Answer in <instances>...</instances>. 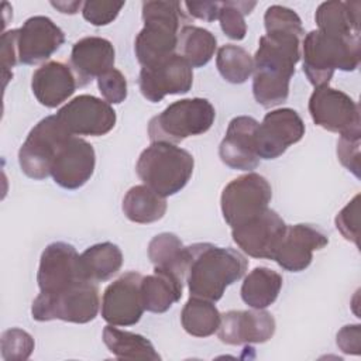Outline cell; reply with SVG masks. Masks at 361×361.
<instances>
[{"instance_id":"cell-11","label":"cell","mask_w":361,"mask_h":361,"mask_svg":"<svg viewBox=\"0 0 361 361\" xmlns=\"http://www.w3.org/2000/svg\"><path fill=\"white\" fill-rule=\"evenodd\" d=\"M82 281L90 279L86 276L82 258L73 245L55 241L45 247L37 274L39 292L55 293Z\"/></svg>"},{"instance_id":"cell-44","label":"cell","mask_w":361,"mask_h":361,"mask_svg":"<svg viewBox=\"0 0 361 361\" xmlns=\"http://www.w3.org/2000/svg\"><path fill=\"white\" fill-rule=\"evenodd\" d=\"M55 8H58L61 13H65V14H75L78 13V8H80L83 6L82 1H52L51 3Z\"/></svg>"},{"instance_id":"cell-9","label":"cell","mask_w":361,"mask_h":361,"mask_svg":"<svg viewBox=\"0 0 361 361\" xmlns=\"http://www.w3.org/2000/svg\"><path fill=\"white\" fill-rule=\"evenodd\" d=\"M272 189L268 180L248 172L233 179L221 193V213L228 226L237 227L268 209Z\"/></svg>"},{"instance_id":"cell-10","label":"cell","mask_w":361,"mask_h":361,"mask_svg":"<svg viewBox=\"0 0 361 361\" xmlns=\"http://www.w3.org/2000/svg\"><path fill=\"white\" fill-rule=\"evenodd\" d=\"M309 113L319 127L345 134H361L360 107L347 93L329 85L314 87L309 99Z\"/></svg>"},{"instance_id":"cell-37","label":"cell","mask_w":361,"mask_h":361,"mask_svg":"<svg viewBox=\"0 0 361 361\" xmlns=\"http://www.w3.org/2000/svg\"><path fill=\"white\" fill-rule=\"evenodd\" d=\"M124 7V1H106V0H89L82 6V14L86 21L93 25H107L118 16Z\"/></svg>"},{"instance_id":"cell-20","label":"cell","mask_w":361,"mask_h":361,"mask_svg":"<svg viewBox=\"0 0 361 361\" xmlns=\"http://www.w3.org/2000/svg\"><path fill=\"white\" fill-rule=\"evenodd\" d=\"M258 121L250 116L234 117L219 147V155L223 164L231 169L251 171L259 164L257 154V128Z\"/></svg>"},{"instance_id":"cell-19","label":"cell","mask_w":361,"mask_h":361,"mask_svg":"<svg viewBox=\"0 0 361 361\" xmlns=\"http://www.w3.org/2000/svg\"><path fill=\"white\" fill-rule=\"evenodd\" d=\"M96 165L94 149L90 142L72 135L58 151L51 175L63 189H79L93 175Z\"/></svg>"},{"instance_id":"cell-16","label":"cell","mask_w":361,"mask_h":361,"mask_svg":"<svg viewBox=\"0 0 361 361\" xmlns=\"http://www.w3.org/2000/svg\"><path fill=\"white\" fill-rule=\"evenodd\" d=\"M286 224L272 209H267L251 220L233 227L234 243L252 258L272 259L285 233Z\"/></svg>"},{"instance_id":"cell-33","label":"cell","mask_w":361,"mask_h":361,"mask_svg":"<svg viewBox=\"0 0 361 361\" xmlns=\"http://www.w3.org/2000/svg\"><path fill=\"white\" fill-rule=\"evenodd\" d=\"M216 65L220 75L230 83H244L254 72L252 56L241 47L226 44L217 51Z\"/></svg>"},{"instance_id":"cell-34","label":"cell","mask_w":361,"mask_h":361,"mask_svg":"<svg viewBox=\"0 0 361 361\" xmlns=\"http://www.w3.org/2000/svg\"><path fill=\"white\" fill-rule=\"evenodd\" d=\"M267 35L282 39H300L305 34L300 17L288 7L271 6L264 16Z\"/></svg>"},{"instance_id":"cell-28","label":"cell","mask_w":361,"mask_h":361,"mask_svg":"<svg viewBox=\"0 0 361 361\" xmlns=\"http://www.w3.org/2000/svg\"><path fill=\"white\" fill-rule=\"evenodd\" d=\"M121 207L128 220L140 224H149L164 217L166 212V200L147 185H137L126 193Z\"/></svg>"},{"instance_id":"cell-29","label":"cell","mask_w":361,"mask_h":361,"mask_svg":"<svg viewBox=\"0 0 361 361\" xmlns=\"http://www.w3.org/2000/svg\"><path fill=\"white\" fill-rule=\"evenodd\" d=\"M148 258L154 264V268L171 271L185 279L188 250L178 235L172 233L155 235L148 244Z\"/></svg>"},{"instance_id":"cell-7","label":"cell","mask_w":361,"mask_h":361,"mask_svg":"<svg viewBox=\"0 0 361 361\" xmlns=\"http://www.w3.org/2000/svg\"><path fill=\"white\" fill-rule=\"evenodd\" d=\"M99 289L92 281L78 282L55 293H42L31 306L32 319L37 322L63 320L71 323H89L99 312Z\"/></svg>"},{"instance_id":"cell-27","label":"cell","mask_w":361,"mask_h":361,"mask_svg":"<svg viewBox=\"0 0 361 361\" xmlns=\"http://www.w3.org/2000/svg\"><path fill=\"white\" fill-rule=\"evenodd\" d=\"M103 341L117 360H161L152 343L141 334L120 330L109 324L103 330Z\"/></svg>"},{"instance_id":"cell-1","label":"cell","mask_w":361,"mask_h":361,"mask_svg":"<svg viewBox=\"0 0 361 361\" xmlns=\"http://www.w3.org/2000/svg\"><path fill=\"white\" fill-rule=\"evenodd\" d=\"M188 250L186 276L190 296L217 302L231 283L241 279L247 271L245 257L233 250L210 243H196Z\"/></svg>"},{"instance_id":"cell-39","label":"cell","mask_w":361,"mask_h":361,"mask_svg":"<svg viewBox=\"0 0 361 361\" xmlns=\"http://www.w3.org/2000/svg\"><path fill=\"white\" fill-rule=\"evenodd\" d=\"M360 195H355L351 202L347 203L345 207L341 209V212L336 217V227L341 233V235L353 241L355 245H358L360 238Z\"/></svg>"},{"instance_id":"cell-2","label":"cell","mask_w":361,"mask_h":361,"mask_svg":"<svg viewBox=\"0 0 361 361\" xmlns=\"http://www.w3.org/2000/svg\"><path fill=\"white\" fill-rule=\"evenodd\" d=\"M300 41L279 39L262 35L254 55L252 93L262 107H274L286 102L289 82L295 65L300 59Z\"/></svg>"},{"instance_id":"cell-32","label":"cell","mask_w":361,"mask_h":361,"mask_svg":"<svg viewBox=\"0 0 361 361\" xmlns=\"http://www.w3.org/2000/svg\"><path fill=\"white\" fill-rule=\"evenodd\" d=\"M221 322V314L214 302L190 296L180 313V323L185 331L195 337H209L214 334Z\"/></svg>"},{"instance_id":"cell-8","label":"cell","mask_w":361,"mask_h":361,"mask_svg":"<svg viewBox=\"0 0 361 361\" xmlns=\"http://www.w3.org/2000/svg\"><path fill=\"white\" fill-rule=\"evenodd\" d=\"M71 137L72 134L56 114L42 118L20 147L18 164L21 171L32 179L49 176L58 151Z\"/></svg>"},{"instance_id":"cell-36","label":"cell","mask_w":361,"mask_h":361,"mask_svg":"<svg viewBox=\"0 0 361 361\" xmlns=\"http://www.w3.org/2000/svg\"><path fill=\"white\" fill-rule=\"evenodd\" d=\"M0 350L6 361H24L34 350V338L21 329H8L1 334Z\"/></svg>"},{"instance_id":"cell-43","label":"cell","mask_w":361,"mask_h":361,"mask_svg":"<svg viewBox=\"0 0 361 361\" xmlns=\"http://www.w3.org/2000/svg\"><path fill=\"white\" fill-rule=\"evenodd\" d=\"M185 7L188 8L189 14L204 20V21H214L219 18L220 3L217 1H186Z\"/></svg>"},{"instance_id":"cell-5","label":"cell","mask_w":361,"mask_h":361,"mask_svg":"<svg viewBox=\"0 0 361 361\" xmlns=\"http://www.w3.org/2000/svg\"><path fill=\"white\" fill-rule=\"evenodd\" d=\"M192 154L171 142H151L138 157L140 179L162 197L180 192L193 173Z\"/></svg>"},{"instance_id":"cell-41","label":"cell","mask_w":361,"mask_h":361,"mask_svg":"<svg viewBox=\"0 0 361 361\" xmlns=\"http://www.w3.org/2000/svg\"><path fill=\"white\" fill-rule=\"evenodd\" d=\"M17 62H18L17 30H10L3 32L1 35V66H3L4 85L13 76L11 68H14Z\"/></svg>"},{"instance_id":"cell-21","label":"cell","mask_w":361,"mask_h":361,"mask_svg":"<svg viewBox=\"0 0 361 361\" xmlns=\"http://www.w3.org/2000/svg\"><path fill=\"white\" fill-rule=\"evenodd\" d=\"M275 319L262 309L230 310L221 314L219 338L230 345L265 343L275 333Z\"/></svg>"},{"instance_id":"cell-35","label":"cell","mask_w":361,"mask_h":361,"mask_svg":"<svg viewBox=\"0 0 361 361\" xmlns=\"http://www.w3.org/2000/svg\"><path fill=\"white\" fill-rule=\"evenodd\" d=\"M255 7V1H223L220 3L219 21L223 32L235 41H240L247 34L244 16L250 14Z\"/></svg>"},{"instance_id":"cell-22","label":"cell","mask_w":361,"mask_h":361,"mask_svg":"<svg viewBox=\"0 0 361 361\" xmlns=\"http://www.w3.org/2000/svg\"><path fill=\"white\" fill-rule=\"evenodd\" d=\"M114 47L106 38L85 37L75 42L71 52V68L78 85H87L94 78L110 71L114 65Z\"/></svg>"},{"instance_id":"cell-25","label":"cell","mask_w":361,"mask_h":361,"mask_svg":"<svg viewBox=\"0 0 361 361\" xmlns=\"http://www.w3.org/2000/svg\"><path fill=\"white\" fill-rule=\"evenodd\" d=\"M360 1H324L314 14L320 31L343 38H360Z\"/></svg>"},{"instance_id":"cell-4","label":"cell","mask_w":361,"mask_h":361,"mask_svg":"<svg viewBox=\"0 0 361 361\" xmlns=\"http://www.w3.org/2000/svg\"><path fill=\"white\" fill-rule=\"evenodd\" d=\"M144 28L134 42V52L142 66L158 63L175 54L178 30L183 20L179 1H144Z\"/></svg>"},{"instance_id":"cell-18","label":"cell","mask_w":361,"mask_h":361,"mask_svg":"<svg viewBox=\"0 0 361 361\" xmlns=\"http://www.w3.org/2000/svg\"><path fill=\"white\" fill-rule=\"evenodd\" d=\"M65 42L63 31L48 17L34 16L17 28L18 62L37 65L47 61Z\"/></svg>"},{"instance_id":"cell-15","label":"cell","mask_w":361,"mask_h":361,"mask_svg":"<svg viewBox=\"0 0 361 361\" xmlns=\"http://www.w3.org/2000/svg\"><path fill=\"white\" fill-rule=\"evenodd\" d=\"M305 123L293 109H276L265 114L257 128V154L262 159H275L289 145L305 135Z\"/></svg>"},{"instance_id":"cell-38","label":"cell","mask_w":361,"mask_h":361,"mask_svg":"<svg viewBox=\"0 0 361 361\" xmlns=\"http://www.w3.org/2000/svg\"><path fill=\"white\" fill-rule=\"evenodd\" d=\"M97 86L104 100L110 104H118L127 97L126 76L116 68H111L110 71L99 76Z\"/></svg>"},{"instance_id":"cell-6","label":"cell","mask_w":361,"mask_h":361,"mask_svg":"<svg viewBox=\"0 0 361 361\" xmlns=\"http://www.w3.org/2000/svg\"><path fill=\"white\" fill-rule=\"evenodd\" d=\"M216 110L207 99H182L169 104L148 123L151 142L176 144L206 133L214 123Z\"/></svg>"},{"instance_id":"cell-30","label":"cell","mask_w":361,"mask_h":361,"mask_svg":"<svg viewBox=\"0 0 361 361\" xmlns=\"http://www.w3.org/2000/svg\"><path fill=\"white\" fill-rule=\"evenodd\" d=\"M216 47V37L202 27L185 25L178 34V54L192 68H202L207 65L214 55Z\"/></svg>"},{"instance_id":"cell-14","label":"cell","mask_w":361,"mask_h":361,"mask_svg":"<svg viewBox=\"0 0 361 361\" xmlns=\"http://www.w3.org/2000/svg\"><path fill=\"white\" fill-rule=\"evenodd\" d=\"M142 275L130 271L111 282L102 299V317L113 326L138 323L145 307L141 296Z\"/></svg>"},{"instance_id":"cell-23","label":"cell","mask_w":361,"mask_h":361,"mask_svg":"<svg viewBox=\"0 0 361 361\" xmlns=\"http://www.w3.org/2000/svg\"><path fill=\"white\" fill-rule=\"evenodd\" d=\"M78 86V79L72 68L63 62L51 61L39 66L31 80V89L37 100L54 109L68 100Z\"/></svg>"},{"instance_id":"cell-12","label":"cell","mask_w":361,"mask_h":361,"mask_svg":"<svg viewBox=\"0 0 361 361\" xmlns=\"http://www.w3.org/2000/svg\"><path fill=\"white\" fill-rule=\"evenodd\" d=\"M192 83V66L179 54H173L158 63L142 66L138 76L140 90L151 103L161 102L166 94L188 93Z\"/></svg>"},{"instance_id":"cell-31","label":"cell","mask_w":361,"mask_h":361,"mask_svg":"<svg viewBox=\"0 0 361 361\" xmlns=\"http://www.w3.org/2000/svg\"><path fill=\"white\" fill-rule=\"evenodd\" d=\"M80 258L86 276L94 283L110 279L123 265L121 250L109 241L89 247Z\"/></svg>"},{"instance_id":"cell-13","label":"cell","mask_w":361,"mask_h":361,"mask_svg":"<svg viewBox=\"0 0 361 361\" xmlns=\"http://www.w3.org/2000/svg\"><path fill=\"white\" fill-rule=\"evenodd\" d=\"M56 117L72 135L100 137L116 126V111L106 100L92 94H80L68 102Z\"/></svg>"},{"instance_id":"cell-24","label":"cell","mask_w":361,"mask_h":361,"mask_svg":"<svg viewBox=\"0 0 361 361\" xmlns=\"http://www.w3.org/2000/svg\"><path fill=\"white\" fill-rule=\"evenodd\" d=\"M185 279L171 271L154 268V274L142 276L141 296L145 310L164 313L182 298Z\"/></svg>"},{"instance_id":"cell-40","label":"cell","mask_w":361,"mask_h":361,"mask_svg":"<svg viewBox=\"0 0 361 361\" xmlns=\"http://www.w3.org/2000/svg\"><path fill=\"white\" fill-rule=\"evenodd\" d=\"M360 138L361 134L340 135L337 142V157L340 162L360 178Z\"/></svg>"},{"instance_id":"cell-26","label":"cell","mask_w":361,"mask_h":361,"mask_svg":"<svg viewBox=\"0 0 361 361\" xmlns=\"http://www.w3.org/2000/svg\"><path fill=\"white\" fill-rule=\"evenodd\" d=\"M282 282V276L276 271L257 267L241 285V299L252 309H265L276 300Z\"/></svg>"},{"instance_id":"cell-42","label":"cell","mask_w":361,"mask_h":361,"mask_svg":"<svg viewBox=\"0 0 361 361\" xmlns=\"http://www.w3.org/2000/svg\"><path fill=\"white\" fill-rule=\"evenodd\" d=\"M337 345L345 354L358 355L361 353V326L348 324L337 333Z\"/></svg>"},{"instance_id":"cell-3","label":"cell","mask_w":361,"mask_h":361,"mask_svg":"<svg viewBox=\"0 0 361 361\" xmlns=\"http://www.w3.org/2000/svg\"><path fill=\"white\" fill-rule=\"evenodd\" d=\"M303 72L314 86L329 85L336 69L354 71L360 65V38H343L313 30L303 39Z\"/></svg>"},{"instance_id":"cell-17","label":"cell","mask_w":361,"mask_h":361,"mask_svg":"<svg viewBox=\"0 0 361 361\" xmlns=\"http://www.w3.org/2000/svg\"><path fill=\"white\" fill-rule=\"evenodd\" d=\"M327 244V235L317 227L310 224L286 226L272 259L285 271L300 272L310 265L313 251L322 250Z\"/></svg>"}]
</instances>
